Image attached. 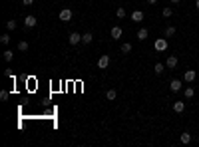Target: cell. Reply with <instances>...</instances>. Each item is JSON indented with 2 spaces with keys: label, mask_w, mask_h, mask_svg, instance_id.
Wrapping results in <instances>:
<instances>
[{
  "label": "cell",
  "mask_w": 199,
  "mask_h": 147,
  "mask_svg": "<svg viewBox=\"0 0 199 147\" xmlns=\"http://www.w3.org/2000/svg\"><path fill=\"white\" fill-rule=\"evenodd\" d=\"M153 48H155V52H165L167 50V38H157Z\"/></svg>",
  "instance_id": "6da1fadb"
},
{
  "label": "cell",
  "mask_w": 199,
  "mask_h": 147,
  "mask_svg": "<svg viewBox=\"0 0 199 147\" xmlns=\"http://www.w3.org/2000/svg\"><path fill=\"white\" fill-rule=\"evenodd\" d=\"M195 78H197L195 70H185V74H183V81H185V84H191V81H195Z\"/></svg>",
  "instance_id": "7a4b0ae2"
},
{
  "label": "cell",
  "mask_w": 199,
  "mask_h": 147,
  "mask_svg": "<svg viewBox=\"0 0 199 147\" xmlns=\"http://www.w3.org/2000/svg\"><path fill=\"white\" fill-rule=\"evenodd\" d=\"M60 20H62V22H70V20H72V10H70V8H62L60 10Z\"/></svg>",
  "instance_id": "3957f363"
},
{
  "label": "cell",
  "mask_w": 199,
  "mask_h": 147,
  "mask_svg": "<svg viewBox=\"0 0 199 147\" xmlns=\"http://www.w3.org/2000/svg\"><path fill=\"white\" fill-rule=\"evenodd\" d=\"M107 66H110V56L104 54V56H100V60H98V68L100 70H106Z\"/></svg>",
  "instance_id": "277c9868"
},
{
  "label": "cell",
  "mask_w": 199,
  "mask_h": 147,
  "mask_svg": "<svg viewBox=\"0 0 199 147\" xmlns=\"http://www.w3.org/2000/svg\"><path fill=\"white\" fill-rule=\"evenodd\" d=\"M68 42L72 46H76V44H80V42H82V34H78V32H72V34L68 36Z\"/></svg>",
  "instance_id": "5b68a950"
},
{
  "label": "cell",
  "mask_w": 199,
  "mask_h": 147,
  "mask_svg": "<svg viewBox=\"0 0 199 147\" xmlns=\"http://www.w3.org/2000/svg\"><path fill=\"white\" fill-rule=\"evenodd\" d=\"M177 64H179V60H177V56H169L167 60H165V68H169V70L177 68Z\"/></svg>",
  "instance_id": "8992f818"
},
{
  "label": "cell",
  "mask_w": 199,
  "mask_h": 147,
  "mask_svg": "<svg viewBox=\"0 0 199 147\" xmlns=\"http://www.w3.org/2000/svg\"><path fill=\"white\" fill-rule=\"evenodd\" d=\"M36 24H38V20H36V16H26V18H24V26H26V28H34V26Z\"/></svg>",
  "instance_id": "52a82bcc"
},
{
  "label": "cell",
  "mask_w": 199,
  "mask_h": 147,
  "mask_svg": "<svg viewBox=\"0 0 199 147\" xmlns=\"http://www.w3.org/2000/svg\"><path fill=\"white\" fill-rule=\"evenodd\" d=\"M122 34H123V30L120 28V26H114V28H112V32H110L112 40H120V38H122Z\"/></svg>",
  "instance_id": "ba28073f"
},
{
  "label": "cell",
  "mask_w": 199,
  "mask_h": 147,
  "mask_svg": "<svg viewBox=\"0 0 199 147\" xmlns=\"http://www.w3.org/2000/svg\"><path fill=\"white\" fill-rule=\"evenodd\" d=\"M143 18H146V14H143L142 10H133V12H132V20H133V22H142Z\"/></svg>",
  "instance_id": "9c48e42d"
},
{
  "label": "cell",
  "mask_w": 199,
  "mask_h": 147,
  "mask_svg": "<svg viewBox=\"0 0 199 147\" xmlns=\"http://www.w3.org/2000/svg\"><path fill=\"white\" fill-rule=\"evenodd\" d=\"M181 86H183V84H181V80H171L169 88H171V91L175 94V91H181Z\"/></svg>",
  "instance_id": "30bf717a"
},
{
  "label": "cell",
  "mask_w": 199,
  "mask_h": 147,
  "mask_svg": "<svg viewBox=\"0 0 199 147\" xmlns=\"http://www.w3.org/2000/svg\"><path fill=\"white\" fill-rule=\"evenodd\" d=\"M185 110V101H173V111L175 113H183Z\"/></svg>",
  "instance_id": "8fae6325"
},
{
  "label": "cell",
  "mask_w": 199,
  "mask_h": 147,
  "mask_svg": "<svg viewBox=\"0 0 199 147\" xmlns=\"http://www.w3.org/2000/svg\"><path fill=\"white\" fill-rule=\"evenodd\" d=\"M147 36H149V30L147 28H139L137 30V40L143 42V40H147Z\"/></svg>",
  "instance_id": "7c38bea8"
},
{
  "label": "cell",
  "mask_w": 199,
  "mask_h": 147,
  "mask_svg": "<svg viewBox=\"0 0 199 147\" xmlns=\"http://www.w3.org/2000/svg\"><path fill=\"white\" fill-rule=\"evenodd\" d=\"M183 96H185V100H191V97L195 96V90H193L191 86H187V88L183 90Z\"/></svg>",
  "instance_id": "4fadbf2b"
},
{
  "label": "cell",
  "mask_w": 199,
  "mask_h": 147,
  "mask_svg": "<svg viewBox=\"0 0 199 147\" xmlns=\"http://www.w3.org/2000/svg\"><path fill=\"white\" fill-rule=\"evenodd\" d=\"M116 97H117V91H116V90H107V91H106V100H107V101H114Z\"/></svg>",
  "instance_id": "5bb4252c"
},
{
  "label": "cell",
  "mask_w": 199,
  "mask_h": 147,
  "mask_svg": "<svg viewBox=\"0 0 199 147\" xmlns=\"http://www.w3.org/2000/svg\"><path fill=\"white\" fill-rule=\"evenodd\" d=\"M92 40H94L92 32H86V34H82V42H84V44H92Z\"/></svg>",
  "instance_id": "9a60e30c"
},
{
  "label": "cell",
  "mask_w": 199,
  "mask_h": 147,
  "mask_svg": "<svg viewBox=\"0 0 199 147\" xmlns=\"http://www.w3.org/2000/svg\"><path fill=\"white\" fill-rule=\"evenodd\" d=\"M161 14H163V18H171V16H173V8H171V6H165L163 10H161Z\"/></svg>",
  "instance_id": "2e32d148"
},
{
  "label": "cell",
  "mask_w": 199,
  "mask_h": 147,
  "mask_svg": "<svg viewBox=\"0 0 199 147\" xmlns=\"http://www.w3.org/2000/svg\"><path fill=\"white\" fill-rule=\"evenodd\" d=\"M179 141H181V143H185V145H187V143H191V133H187V131H185V133H181Z\"/></svg>",
  "instance_id": "e0dca14e"
},
{
  "label": "cell",
  "mask_w": 199,
  "mask_h": 147,
  "mask_svg": "<svg viewBox=\"0 0 199 147\" xmlns=\"http://www.w3.org/2000/svg\"><path fill=\"white\" fill-rule=\"evenodd\" d=\"M175 26H167V28H165V38H171V36H175Z\"/></svg>",
  "instance_id": "ac0fdd59"
},
{
  "label": "cell",
  "mask_w": 199,
  "mask_h": 147,
  "mask_svg": "<svg viewBox=\"0 0 199 147\" xmlns=\"http://www.w3.org/2000/svg\"><path fill=\"white\" fill-rule=\"evenodd\" d=\"M132 52V44L130 42H123L122 44V54H130Z\"/></svg>",
  "instance_id": "d6986e66"
},
{
  "label": "cell",
  "mask_w": 199,
  "mask_h": 147,
  "mask_svg": "<svg viewBox=\"0 0 199 147\" xmlns=\"http://www.w3.org/2000/svg\"><path fill=\"white\" fill-rule=\"evenodd\" d=\"M18 50H20V52H26V50H28V42H26V40H20V42H18Z\"/></svg>",
  "instance_id": "ffe728a7"
},
{
  "label": "cell",
  "mask_w": 199,
  "mask_h": 147,
  "mask_svg": "<svg viewBox=\"0 0 199 147\" xmlns=\"http://www.w3.org/2000/svg\"><path fill=\"white\" fill-rule=\"evenodd\" d=\"M4 60H6V62H12V60H14L12 50H4Z\"/></svg>",
  "instance_id": "44dd1931"
},
{
  "label": "cell",
  "mask_w": 199,
  "mask_h": 147,
  "mask_svg": "<svg viewBox=\"0 0 199 147\" xmlns=\"http://www.w3.org/2000/svg\"><path fill=\"white\" fill-rule=\"evenodd\" d=\"M0 42H2L4 46L10 44V34H2V36H0Z\"/></svg>",
  "instance_id": "7402d4cb"
},
{
  "label": "cell",
  "mask_w": 199,
  "mask_h": 147,
  "mask_svg": "<svg viewBox=\"0 0 199 147\" xmlns=\"http://www.w3.org/2000/svg\"><path fill=\"white\" fill-rule=\"evenodd\" d=\"M6 28H8V30H16V20H14V18L6 22Z\"/></svg>",
  "instance_id": "603a6c76"
},
{
  "label": "cell",
  "mask_w": 199,
  "mask_h": 147,
  "mask_svg": "<svg viewBox=\"0 0 199 147\" xmlns=\"http://www.w3.org/2000/svg\"><path fill=\"white\" fill-rule=\"evenodd\" d=\"M116 16H117V18H126V8H117Z\"/></svg>",
  "instance_id": "cb8c5ba5"
},
{
  "label": "cell",
  "mask_w": 199,
  "mask_h": 147,
  "mask_svg": "<svg viewBox=\"0 0 199 147\" xmlns=\"http://www.w3.org/2000/svg\"><path fill=\"white\" fill-rule=\"evenodd\" d=\"M163 70H165L163 64H155V74H163Z\"/></svg>",
  "instance_id": "d4e9b609"
},
{
  "label": "cell",
  "mask_w": 199,
  "mask_h": 147,
  "mask_svg": "<svg viewBox=\"0 0 199 147\" xmlns=\"http://www.w3.org/2000/svg\"><path fill=\"white\" fill-rule=\"evenodd\" d=\"M0 100H8V91H4V90L0 91Z\"/></svg>",
  "instance_id": "484cf974"
},
{
  "label": "cell",
  "mask_w": 199,
  "mask_h": 147,
  "mask_svg": "<svg viewBox=\"0 0 199 147\" xmlns=\"http://www.w3.org/2000/svg\"><path fill=\"white\" fill-rule=\"evenodd\" d=\"M22 4H24V6H32V4H34V0H22Z\"/></svg>",
  "instance_id": "4316f807"
},
{
  "label": "cell",
  "mask_w": 199,
  "mask_h": 147,
  "mask_svg": "<svg viewBox=\"0 0 199 147\" xmlns=\"http://www.w3.org/2000/svg\"><path fill=\"white\" fill-rule=\"evenodd\" d=\"M169 2H171V4H179L181 0H169Z\"/></svg>",
  "instance_id": "83f0119b"
},
{
  "label": "cell",
  "mask_w": 199,
  "mask_h": 147,
  "mask_svg": "<svg viewBox=\"0 0 199 147\" xmlns=\"http://www.w3.org/2000/svg\"><path fill=\"white\" fill-rule=\"evenodd\" d=\"M147 2H149V4H155V2H157V0H147Z\"/></svg>",
  "instance_id": "f1b7e54d"
},
{
  "label": "cell",
  "mask_w": 199,
  "mask_h": 147,
  "mask_svg": "<svg viewBox=\"0 0 199 147\" xmlns=\"http://www.w3.org/2000/svg\"><path fill=\"white\" fill-rule=\"evenodd\" d=\"M195 8H197V10H199V0H197V2H195Z\"/></svg>",
  "instance_id": "f546056e"
}]
</instances>
